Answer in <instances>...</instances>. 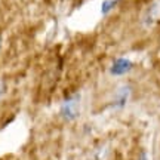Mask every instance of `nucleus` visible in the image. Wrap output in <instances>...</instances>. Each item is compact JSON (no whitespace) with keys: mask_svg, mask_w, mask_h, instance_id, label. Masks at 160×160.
Returning a JSON list of instances; mask_svg holds the SVG:
<instances>
[{"mask_svg":"<svg viewBox=\"0 0 160 160\" xmlns=\"http://www.w3.org/2000/svg\"><path fill=\"white\" fill-rule=\"evenodd\" d=\"M80 113V95L74 93V95H70L61 102L59 107V116L67 122H73L79 117Z\"/></svg>","mask_w":160,"mask_h":160,"instance_id":"nucleus-1","label":"nucleus"},{"mask_svg":"<svg viewBox=\"0 0 160 160\" xmlns=\"http://www.w3.org/2000/svg\"><path fill=\"white\" fill-rule=\"evenodd\" d=\"M132 68H133V62H132L129 58L119 57L111 62L108 71H110V74L114 76V77H122V76L128 74L129 71H132Z\"/></svg>","mask_w":160,"mask_h":160,"instance_id":"nucleus-2","label":"nucleus"},{"mask_svg":"<svg viewBox=\"0 0 160 160\" xmlns=\"http://www.w3.org/2000/svg\"><path fill=\"white\" fill-rule=\"evenodd\" d=\"M131 86L123 85L117 88L114 92V97L111 101V107L116 110H122L126 107V104L129 102V98H131Z\"/></svg>","mask_w":160,"mask_h":160,"instance_id":"nucleus-3","label":"nucleus"},{"mask_svg":"<svg viewBox=\"0 0 160 160\" xmlns=\"http://www.w3.org/2000/svg\"><path fill=\"white\" fill-rule=\"evenodd\" d=\"M160 19V0H154L151 5L147 8V11L142 15V25L144 27H153Z\"/></svg>","mask_w":160,"mask_h":160,"instance_id":"nucleus-4","label":"nucleus"},{"mask_svg":"<svg viewBox=\"0 0 160 160\" xmlns=\"http://www.w3.org/2000/svg\"><path fill=\"white\" fill-rule=\"evenodd\" d=\"M119 3V0H104L102 5H101V13L102 15H108L110 12L114 9Z\"/></svg>","mask_w":160,"mask_h":160,"instance_id":"nucleus-5","label":"nucleus"},{"mask_svg":"<svg viewBox=\"0 0 160 160\" xmlns=\"http://www.w3.org/2000/svg\"><path fill=\"white\" fill-rule=\"evenodd\" d=\"M5 93H6V85L3 80H0V101H2V98L5 97Z\"/></svg>","mask_w":160,"mask_h":160,"instance_id":"nucleus-6","label":"nucleus"},{"mask_svg":"<svg viewBox=\"0 0 160 160\" xmlns=\"http://www.w3.org/2000/svg\"><path fill=\"white\" fill-rule=\"evenodd\" d=\"M138 160H148V156H147V153H142V154L138 157Z\"/></svg>","mask_w":160,"mask_h":160,"instance_id":"nucleus-7","label":"nucleus"},{"mask_svg":"<svg viewBox=\"0 0 160 160\" xmlns=\"http://www.w3.org/2000/svg\"><path fill=\"white\" fill-rule=\"evenodd\" d=\"M2 46H3V42H2V37H0V51H2Z\"/></svg>","mask_w":160,"mask_h":160,"instance_id":"nucleus-8","label":"nucleus"}]
</instances>
